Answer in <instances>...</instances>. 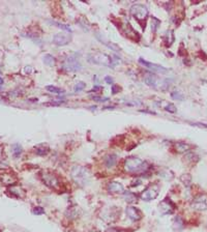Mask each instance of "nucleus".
Masks as SVG:
<instances>
[{
	"label": "nucleus",
	"mask_w": 207,
	"mask_h": 232,
	"mask_svg": "<svg viewBox=\"0 0 207 232\" xmlns=\"http://www.w3.org/2000/svg\"><path fill=\"white\" fill-rule=\"evenodd\" d=\"M123 168L128 173L132 174H142L148 171L150 168L149 164L146 161L140 159L137 157H126L123 164Z\"/></svg>",
	"instance_id": "f257e3e1"
},
{
	"label": "nucleus",
	"mask_w": 207,
	"mask_h": 232,
	"mask_svg": "<svg viewBox=\"0 0 207 232\" xmlns=\"http://www.w3.org/2000/svg\"><path fill=\"white\" fill-rule=\"evenodd\" d=\"M70 176H72L73 180L80 187H85L91 180L90 171L86 167L80 165H76L73 167L72 170H70Z\"/></svg>",
	"instance_id": "f03ea898"
},
{
	"label": "nucleus",
	"mask_w": 207,
	"mask_h": 232,
	"mask_svg": "<svg viewBox=\"0 0 207 232\" xmlns=\"http://www.w3.org/2000/svg\"><path fill=\"white\" fill-rule=\"evenodd\" d=\"M87 60L91 63L101 64V66H106L109 67H114L119 62L118 57H111L109 55L101 53V52L89 54L87 56Z\"/></svg>",
	"instance_id": "7ed1b4c3"
},
{
	"label": "nucleus",
	"mask_w": 207,
	"mask_h": 232,
	"mask_svg": "<svg viewBox=\"0 0 207 232\" xmlns=\"http://www.w3.org/2000/svg\"><path fill=\"white\" fill-rule=\"evenodd\" d=\"M144 81L145 84L148 85L149 87L156 89V90H163L166 91L168 90V88L170 87L171 83H170L169 80H160L156 76L152 75V74H148L144 77Z\"/></svg>",
	"instance_id": "20e7f679"
},
{
	"label": "nucleus",
	"mask_w": 207,
	"mask_h": 232,
	"mask_svg": "<svg viewBox=\"0 0 207 232\" xmlns=\"http://www.w3.org/2000/svg\"><path fill=\"white\" fill-rule=\"evenodd\" d=\"M41 178L43 182L49 187L52 190H59L61 188V182H60V179L59 177L55 174L53 172H50V171H44L41 173Z\"/></svg>",
	"instance_id": "39448f33"
},
{
	"label": "nucleus",
	"mask_w": 207,
	"mask_h": 232,
	"mask_svg": "<svg viewBox=\"0 0 207 232\" xmlns=\"http://www.w3.org/2000/svg\"><path fill=\"white\" fill-rule=\"evenodd\" d=\"M160 191V184L159 182L150 184L149 185H147V188L141 193V199L143 201H146V202L154 200L159 196Z\"/></svg>",
	"instance_id": "423d86ee"
},
{
	"label": "nucleus",
	"mask_w": 207,
	"mask_h": 232,
	"mask_svg": "<svg viewBox=\"0 0 207 232\" xmlns=\"http://www.w3.org/2000/svg\"><path fill=\"white\" fill-rule=\"evenodd\" d=\"M129 11H131L132 16L135 17L141 24L142 22H146V19L148 17V8L145 5L140 3L134 4L131 7Z\"/></svg>",
	"instance_id": "0eeeda50"
},
{
	"label": "nucleus",
	"mask_w": 207,
	"mask_h": 232,
	"mask_svg": "<svg viewBox=\"0 0 207 232\" xmlns=\"http://www.w3.org/2000/svg\"><path fill=\"white\" fill-rule=\"evenodd\" d=\"M62 67L67 72H79L82 70V64L79 61V58L76 55H70L63 61Z\"/></svg>",
	"instance_id": "6e6552de"
},
{
	"label": "nucleus",
	"mask_w": 207,
	"mask_h": 232,
	"mask_svg": "<svg viewBox=\"0 0 207 232\" xmlns=\"http://www.w3.org/2000/svg\"><path fill=\"white\" fill-rule=\"evenodd\" d=\"M139 62H140L141 64H143L145 67H147L148 70H150L151 72H153V73L164 74V73L169 72V70L166 69V67L160 66V64H155V63H152V62H148V61L144 60L143 58H140V59H139Z\"/></svg>",
	"instance_id": "1a4fd4ad"
},
{
	"label": "nucleus",
	"mask_w": 207,
	"mask_h": 232,
	"mask_svg": "<svg viewBox=\"0 0 207 232\" xmlns=\"http://www.w3.org/2000/svg\"><path fill=\"white\" fill-rule=\"evenodd\" d=\"M176 208L175 204L171 200L165 199L159 204V209L163 215H172Z\"/></svg>",
	"instance_id": "9d476101"
},
{
	"label": "nucleus",
	"mask_w": 207,
	"mask_h": 232,
	"mask_svg": "<svg viewBox=\"0 0 207 232\" xmlns=\"http://www.w3.org/2000/svg\"><path fill=\"white\" fill-rule=\"evenodd\" d=\"M191 206L196 210H205L207 208V197L203 194L198 195L194 198Z\"/></svg>",
	"instance_id": "9b49d317"
},
{
	"label": "nucleus",
	"mask_w": 207,
	"mask_h": 232,
	"mask_svg": "<svg viewBox=\"0 0 207 232\" xmlns=\"http://www.w3.org/2000/svg\"><path fill=\"white\" fill-rule=\"evenodd\" d=\"M128 218L133 222H138L142 219V212L135 206H128L125 209Z\"/></svg>",
	"instance_id": "f8f14e48"
},
{
	"label": "nucleus",
	"mask_w": 207,
	"mask_h": 232,
	"mask_svg": "<svg viewBox=\"0 0 207 232\" xmlns=\"http://www.w3.org/2000/svg\"><path fill=\"white\" fill-rule=\"evenodd\" d=\"M107 190L109 193L112 194H123L124 193V187L121 182L118 181H110L107 184Z\"/></svg>",
	"instance_id": "ddd939ff"
},
{
	"label": "nucleus",
	"mask_w": 207,
	"mask_h": 232,
	"mask_svg": "<svg viewBox=\"0 0 207 232\" xmlns=\"http://www.w3.org/2000/svg\"><path fill=\"white\" fill-rule=\"evenodd\" d=\"M70 42V38L64 33H57L53 36V43L57 46H65Z\"/></svg>",
	"instance_id": "4468645a"
},
{
	"label": "nucleus",
	"mask_w": 207,
	"mask_h": 232,
	"mask_svg": "<svg viewBox=\"0 0 207 232\" xmlns=\"http://www.w3.org/2000/svg\"><path fill=\"white\" fill-rule=\"evenodd\" d=\"M122 30H123V32H124L125 34L128 36V39H135V41H139V39H140V38H139V35L137 34L138 32H136L134 30V28L131 26V24L128 23V22H125V24L123 25Z\"/></svg>",
	"instance_id": "2eb2a0df"
},
{
	"label": "nucleus",
	"mask_w": 207,
	"mask_h": 232,
	"mask_svg": "<svg viewBox=\"0 0 207 232\" xmlns=\"http://www.w3.org/2000/svg\"><path fill=\"white\" fill-rule=\"evenodd\" d=\"M95 36H97V39L100 41L101 44L103 45H105V46H107V47H109L110 49H112L113 51H115V52H120V48L118 47L117 45H115V44H113L112 42H110V41H108V39L105 38V36H103L101 34V33H97L95 34Z\"/></svg>",
	"instance_id": "dca6fc26"
},
{
	"label": "nucleus",
	"mask_w": 207,
	"mask_h": 232,
	"mask_svg": "<svg viewBox=\"0 0 207 232\" xmlns=\"http://www.w3.org/2000/svg\"><path fill=\"white\" fill-rule=\"evenodd\" d=\"M174 148L176 149L177 152L184 153V152H188V151L191 150V146L188 143H185V142H175Z\"/></svg>",
	"instance_id": "f3484780"
},
{
	"label": "nucleus",
	"mask_w": 207,
	"mask_h": 232,
	"mask_svg": "<svg viewBox=\"0 0 207 232\" xmlns=\"http://www.w3.org/2000/svg\"><path fill=\"white\" fill-rule=\"evenodd\" d=\"M117 163V157L116 154L114 153H111V154H108V156L105 157L104 159V164L106 165L107 168H112L116 165Z\"/></svg>",
	"instance_id": "a211bd4d"
},
{
	"label": "nucleus",
	"mask_w": 207,
	"mask_h": 232,
	"mask_svg": "<svg viewBox=\"0 0 207 232\" xmlns=\"http://www.w3.org/2000/svg\"><path fill=\"white\" fill-rule=\"evenodd\" d=\"M123 198H124V200L128 203H134L137 201V195L129 191H124V193H123Z\"/></svg>",
	"instance_id": "6ab92c4d"
},
{
	"label": "nucleus",
	"mask_w": 207,
	"mask_h": 232,
	"mask_svg": "<svg viewBox=\"0 0 207 232\" xmlns=\"http://www.w3.org/2000/svg\"><path fill=\"white\" fill-rule=\"evenodd\" d=\"M50 151L48 146H46V145L42 144V145H38V147H35V153L38 154V156H41V157H44L46 154H48V152Z\"/></svg>",
	"instance_id": "aec40b11"
},
{
	"label": "nucleus",
	"mask_w": 207,
	"mask_h": 232,
	"mask_svg": "<svg viewBox=\"0 0 207 232\" xmlns=\"http://www.w3.org/2000/svg\"><path fill=\"white\" fill-rule=\"evenodd\" d=\"M10 192L11 194H13V196L15 197H18V198H23L25 196V193H24V191L22 189L18 188V187H11L10 188Z\"/></svg>",
	"instance_id": "412c9836"
},
{
	"label": "nucleus",
	"mask_w": 207,
	"mask_h": 232,
	"mask_svg": "<svg viewBox=\"0 0 207 232\" xmlns=\"http://www.w3.org/2000/svg\"><path fill=\"white\" fill-rule=\"evenodd\" d=\"M43 60H44V62L50 67L55 66V58H54V56H52L51 54H46Z\"/></svg>",
	"instance_id": "4be33fe9"
},
{
	"label": "nucleus",
	"mask_w": 207,
	"mask_h": 232,
	"mask_svg": "<svg viewBox=\"0 0 207 232\" xmlns=\"http://www.w3.org/2000/svg\"><path fill=\"white\" fill-rule=\"evenodd\" d=\"M49 23H51L53 26H56V27H58V28H60V29L65 30V31H67V32H72V28H70V27H69L67 25H64V24L58 23V22H56V21H49Z\"/></svg>",
	"instance_id": "5701e85b"
},
{
	"label": "nucleus",
	"mask_w": 207,
	"mask_h": 232,
	"mask_svg": "<svg viewBox=\"0 0 207 232\" xmlns=\"http://www.w3.org/2000/svg\"><path fill=\"white\" fill-rule=\"evenodd\" d=\"M180 181L185 185V187H188L191 181V176L190 174H182L180 176Z\"/></svg>",
	"instance_id": "b1692460"
},
{
	"label": "nucleus",
	"mask_w": 207,
	"mask_h": 232,
	"mask_svg": "<svg viewBox=\"0 0 207 232\" xmlns=\"http://www.w3.org/2000/svg\"><path fill=\"white\" fill-rule=\"evenodd\" d=\"M165 41L167 42V45L170 46L172 45V43L174 42V35H173V31L172 30H168L165 35Z\"/></svg>",
	"instance_id": "393cba45"
},
{
	"label": "nucleus",
	"mask_w": 207,
	"mask_h": 232,
	"mask_svg": "<svg viewBox=\"0 0 207 232\" xmlns=\"http://www.w3.org/2000/svg\"><path fill=\"white\" fill-rule=\"evenodd\" d=\"M46 89H47L49 92H51V93H56V94H61V93H63V92H64L62 89L58 88V87H56V86H52V85L47 86Z\"/></svg>",
	"instance_id": "a878e982"
},
{
	"label": "nucleus",
	"mask_w": 207,
	"mask_h": 232,
	"mask_svg": "<svg viewBox=\"0 0 207 232\" xmlns=\"http://www.w3.org/2000/svg\"><path fill=\"white\" fill-rule=\"evenodd\" d=\"M13 153L15 157H19L21 153H22V147L19 144H14L13 145Z\"/></svg>",
	"instance_id": "bb28decb"
},
{
	"label": "nucleus",
	"mask_w": 207,
	"mask_h": 232,
	"mask_svg": "<svg viewBox=\"0 0 207 232\" xmlns=\"http://www.w3.org/2000/svg\"><path fill=\"white\" fill-rule=\"evenodd\" d=\"M124 104L126 106H131V107H137V106H142V103L140 101H137V100H129V101H126L124 102Z\"/></svg>",
	"instance_id": "cd10ccee"
},
{
	"label": "nucleus",
	"mask_w": 207,
	"mask_h": 232,
	"mask_svg": "<svg viewBox=\"0 0 207 232\" xmlns=\"http://www.w3.org/2000/svg\"><path fill=\"white\" fill-rule=\"evenodd\" d=\"M164 110L167 111V112H170V113H175L176 112V107L173 104L167 103L166 106L164 107Z\"/></svg>",
	"instance_id": "c85d7f7f"
},
{
	"label": "nucleus",
	"mask_w": 207,
	"mask_h": 232,
	"mask_svg": "<svg viewBox=\"0 0 207 232\" xmlns=\"http://www.w3.org/2000/svg\"><path fill=\"white\" fill-rule=\"evenodd\" d=\"M171 97H172V98H174V100H179V101H182L183 100V95H182L180 92L179 91H177V90H174V91H172V93H171Z\"/></svg>",
	"instance_id": "c756f323"
},
{
	"label": "nucleus",
	"mask_w": 207,
	"mask_h": 232,
	"mask_svg": "<svg viewBox=\"0 0 207 232\" xmlns=\"http://www.w3.org/2000/svg\"><path fill=\"white\" fill-rule=\"evenodd\" d=\"M85 87H86V84L84 82H78L75 85V87H74V90L76 92H79V91H82Z\"/></svg>",
	"instance_id": "7c9ffc66"
},
{
	"label": "nucleus",
	"mask_w": 207,
	"mask_h": 232,
	"mask_svg": "<svg viewBox=\"0 0 207 232\" xmlns=\"http://www.w3.org/2000/svg\"><path fill=\"white\" fill-rule=\"evenodd\" d=\"M32 212L34 213V215L39 216V215H43V213H45V210L41 206H36V207H34V208H33Z\"/></svg>",
	"instance_id": "2f4dec72"
},
{
	"label": "nucleus",
	"mask_w": 207,
	"mask_h": 232,
	"mask_svg": "<svg viewBox=\"0 0 207 232\" xmlns=\"http://www.w3.org/2000/svg\"><path fill=\"white\" fill-rule=\"evenodd\" d=\"M111 90H112V93L113 94H116L117 93V92H119L120 91V87H119V86H117V85H112V89H111Z\"/></svg>",
	"instance_id": "473e14b6"
},
{
	"label": "nucleus",
	"mask_w": 207,
	"mask_h": 232,
	"mask_svg": "<svg viewBox=\"0 0 207 232\" xmlns=\"http://www.w3.org/2000/svg\"><path fill=\"white\" fill-rule=\"evenodd\" d=\"M105 81H106V83H108V84H112L113 85V79H112V77L106 76V77H105Z\"/></svg>",
	"instance_id": "72a5a7b5"
},
{
	"label": "nucleus",
	"mask_w": 207,
	"mask_h": 232,
	"mask_svg": "<svg viewBox=\"0 0 207 232\" xmlns=\"http://www.w3.org/2000/svg\"><path fill=\"white\" fill-rule=\"evenodd\" d=\"M107 232H121V230H120V229H117V228H112V229L107 230Z\"/></svg>",
	"instance_id": "f704fd0d"
},
{
	"label": "nucleus",
	"mask_w": 207,
	"mask_h": 232,
	"mask_svg": "<svg viewBox=\"0 0 207 232\" xmlns=\"http://www.w3.org/2000/svg\"><path fill=\"white\" fill-rule=\"evenodd\" d=\"M101 86H95V87L92 88L90 91H91V92H95V91H97V90H101Z\"/></svg>",
	"instance_id": "c9c22d12"
},
{
	"label": "nucleus",
	"mask_w": 207,
	"mask_h": 232,
	"mask_svg": "<svg viewBox=\"0 0 207 232\" xmlns=\"http://www.w3.org/2000/svg\"><path fill=\"white\" fill-rule=\"evenodd\" d=\"M3 84V80H2V78L0 77V85H2Z\"/></svg>",
	"instance_id": "e433bc0d"
}]
</instances>
